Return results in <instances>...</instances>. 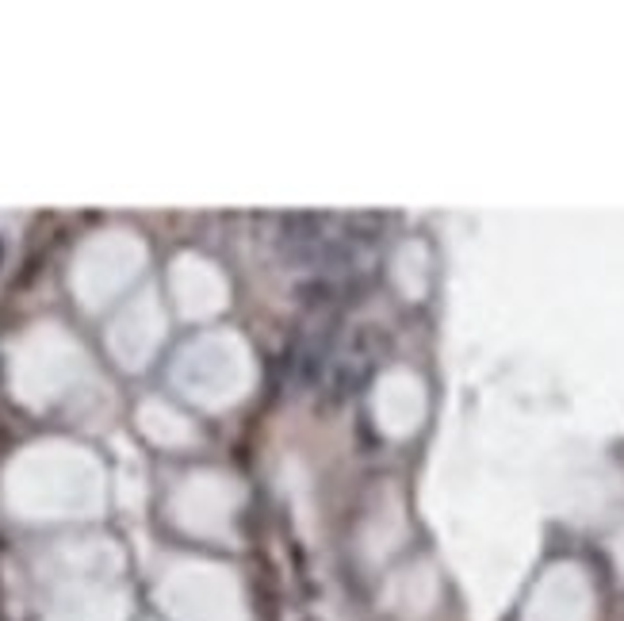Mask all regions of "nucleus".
<instances>
[{"label":"nucleus","instance_id":"obj_1","mask_svg":"<svg viewBox=\"0 0 624 621\" xmlns=\"http://www.w3.org/2000/svg\"><path fill=\"white\" fill-rule=\"evenodd\" d=\"M383 349H387V338L376 330V326H360V330L345 334L341 345H337L333 365H329L326 380H322V388H318L322 391V403H326V406L345 403V399L353 395L364 380H368V372L376 368V361H379Z\"/></svg>","mask_w":624,"mask_h":621}]
</instances>
